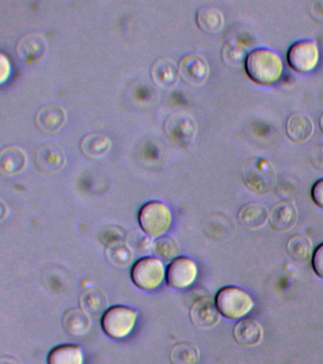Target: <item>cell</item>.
I'll return each instance as SVG.
<instances>
[{
	"label": "cell",
	"instance_id": "obj_5",
	"mask_svg": "<svg viewBox=\"0 0 323 364\" xmlns=\"http://www.w3.org/2000/svg\"><path fill=\"white\" fill-rule=\"evenodd\" d=\"M138 313L130 307H110L102 317V328L113 338H123L131 333L137 321Z\"/></svg>",
	"mask_w": 323,
	"mask_h": 364
},
{
	"label": "cell",
	"instance_id": "obj_9",
	"mask_svg": "<svg viewBox=\"0 0 323 364\" xmlns=\"http://www.w3.org/2000/svg\"><path fill=\"white\" fill-rule=\"evenodd\" d=\"M178 70L186 84L192 87H199L208 78L209 67L202 56L191 53L181 58Z\"/></svg>",
	"mask_w": 323,
	"mask_h": 364
},
{
	"label": "cell",
	"instance_id": "obj_15",
	"mask_svg": "<svg viewBox=\"0 0 323 364\" xmlns=\"http://www.w3.org/2000/svg\"><path fill=\"white\" fill-rule=\"evenodd\" d=\"M178 73L175 65L168 59H158L151 68V75L155 84L163 90H168L177 84Z\"/></svg>",
	"mask_w": 323,
	"mask_h": 364
},
{
	"label": "cell",
	"instance_id": "obj_11",
	"mask_svg": "<svg viewBox=\"0 0 323 364\" xmlns=\"http://www.w3.org/2000/svg\"><path fill=\"white\" fill-rule=\"evenodd\" d=\"M48 44L43 36L38 33L27 34L19 40L16 46L18 56L25 62H36L47 53Z\"/></svg>",
	"mask_w": 323,
	"mask_h": 364
},
{
	"label": "cell",
	"instance_id": "obj_18",
	"mask_svg": "<svg viewBox=\"0 0 323 364\" xmlns=\"http://www.w3.org/2000/svg\"><path fill=\"white\" fill-rule=\"evenodd\" d=\"M26 164V154L18 146L4 148L0 153V167L8 175L21 173L25 169Z\"/></svg>",
	"mask_w": 323,
	"mask_h": 364
},
{
	"label": "cell",
	"instance_id": "obj_29",
	"mask_svg": "<svg viewBox=\"0 0 323 364\" xmlns=\"http://www.w3.org/2000/svg\"><path fill=\"white\" fill-rule=\"evenodd\" d=\"M311 198L317 207L323 209V178L314 182L311 189Z\"/></svg>",
	"mask_w": 323,
	"mask_h": 364
},
{
	"label": "cell",
	"instance_id": "obj_20",
	"mask_svg": "<svg viewBox=\"0 0 323 364\" xmlns=\"http://www.w3.org/2000/svg\"><path fill=\"white\" fill-rule=\"evenodd\" d=\"M219 311L217 306L211 301H200L195 304L192 311L194 323L201 328H209L215 326L219 321Z\"/></svg>",
	"mask_w": 323,
	"mask_h": 364
},
{
	"label": "cell",
	"instance_id": "obj_4",
	"mask_svg": "<svg viewBox=\"0 0 323 364\" xmlns=\"http://www.w3.org/2000/svg\"><path fill=\"white\" fill-rule=\"evenodd\" d=\"M166 278L165 266L157 257L141 258L134 264L131 269L133 283L143 290L157 289Z\"/></svg>",
	"mask_w": 323,
	"mask_h": 364
},
{
	"label": "cell",
	"instance_id": "obj_16",
	"mask_svg": "<svg viewBox=\"0 0 323 364\" xmlns=\"http://www.w3.org/2000/svg\"><path fill=\"white\" fill-rule=\"evenodd\" d=\"M234 338L240 346H257L263 338L262 326L256 321L245 318L240 321L235 326Z\"/></svg>",
	"mask_w": 323,
	"mask_h": 364
},
{
	"label": "cell",
	"instance_id": "obj_25",
	"mask_svg": "<svg viewBox=\"0 0 323 364\" xmlns=\"http://www.w3.org/2000/svg\"><path fill=\"white\" fill-rule=\"evenodd\" d=\"M288 250L292 259L296 261H305L310 255L311 243L305 236L296 235L289 240Z\"/></svg>",
	"mask_w": 323,
	"mask_h": 364
},
{
	"label": "cell",
	"instance_id": "obj_10",
	"mask_svg": "<svg viewBox=\"0 0 323 364\" xmlns=\"http://www.w3.org/2000/svg\"><path fill=\"white\" fill-rule=\"evenodd\" d=\"M66 162L65 154L58 145L43 144L39 145L35 152L36 166L45 173H55L62 169Z\"/></svg>",
	"mask_w": 323,
	"mask_h": 364
},
{
	"label": "cell",
	"instance_id": "obj_2",
	"mask_svg": "<svg viewBox=\"0 0 323 364\" xmlns=\"http://www.w3.org/2000/svg\"><path fill=\"white\" fill-rule=\"evenodd\" d=\"M215 306L220 314L229 320H239L254 307V301L245 290L234 286L224 287L215 296Z\"/></svg>",
	"mask_w": 323,
	"mask_h": 364
},
{
	"label": "cell",
	"instance_id": "obj_31",
	"mask_svg": "<svg viewBox=\"0 0 323 364\" xmlns=\"http://www.w3.org/2000/svg\"><path fill=\"white\" fill-rule=\"evenodd\" d=\"M319 127H320V129H322V133H323V112H322V115H320Z\"/></svg>",
	"mask_w": 323,
	"mask_h": 364
},
{
	"label": "cell",
	"instance_id": "obj_19",
	"mask_svg": "<svg viewBox=\"0 0 323 364\" xmlns=\"http://www.w3.org/2000/svg\"><path fill=\"white\" fill-rule=\"evenodd\" d=\"M84 352L75 344H62L48 355V364H84Z\"/></svg>",
	"mask_w": 323,
	"mask_h": 364
},
{
	"label": "cell",
	"instance_id": "obj_26",
	"mask_svg": "<svg viewBox=\"0 0 323 364\" xmlns=\"http://www.w3.org/2000/svg\"><path fill=\"white\" fill-rule=\"evenodd\" d=\"M178 252H180V249H178L177 242L174 239L168 237V236L160 237V239L155 241L154 252L157 255V258L160 259L161 261L169 262L174 260Z\"/></svg>",
	"mask_w": 323,
	"mask_h": 364
},
{
	"label": "cell",
	"instance_id": "obj_30",
	"mask_svg": "<svg viewBox=\"0 0 323 364\" xmlns=\"http://www.w3.org/2000/svg\"><path fill=\"white\" fill-rule=\"evenodd\" d=\"M310 14L314 21L323 23V0L312 2Z\"/></svg>",
	"mask_w": 323,
	"mask_h": 364
},
{
	"label": "cell",
	"instance_id": "obj_7",
	"mask_svg": "<svg viewBox=\"0 0 323 364\" xmlns=\"http://www.w3.org/2000/svg\"><path fill=\"white\" fill-rule=\"evenodd\" d=\"M164 128L168 138L180 146L192 144L197 136V122L188 114H172L166 119Z\"/></svg>",
	"mask_w": 323,
	"mask_h": 364
},
{
	"label": "cell",
	"instance_id": "obj_28",
	"mask_svg": "<svg viewBox=\"0 0 323 364\" xmlns=\"http://www.w3.org/2000/svg\"><path fill=\"white\" fill-rule=\"evenodd\" d=\"M310 161L314 168L323 172V144L316 145L311 150Z\"/></svg>",
	"mask_w": 323,
	"mask_h": 364
},
{
	"label": "cell",
	"instance_id": "obj_14",
	"mask_svg": "<svg viewBox=\"0 0 323 364\" xmlns=\"http://www.w3.org/2000/svg\"><path fill=\"white\" fill-rule=\"evenodd\" d=\"M66 121V112L61 107L47 105L38 111L35 116L36 124L45 133H55Z\"/></svg>",
	"mask_w": 323,
	"mask_h": 364
},
{
	"label": "cell",
	"instance_id": "obj_23",
	"mask_svg": "<svg viewBox=\"0 0 323 364\" xmlns=\"http://www.w3.org/2000/svg\"><path fill=\"white\" fill-rule=\"evenodd\" d=\"M248 54V47L238 40H228L223 45L222 59L229 68H236L245 65Z\"/></svg>",
	"mask_w": 323,
	"mask_h": 364
},
{
	"label": "cell",
	"instance_id": "obj_6",
	"mask_svg": "<svg viewBox=\"0 0 323 364\" xmlns=\"http://www.w3.org/2000/svg\"><path fill=\"white\" fill-rule=\"evenodd\" d=\"M289 67L297 73H308L316 68L319 61V48L312 39H302L293 43L288 48Z\"/></svg>",
	"mask_w": 323,
	"mask_h": 364
},
{
	"label": "cell",
	"instance_id": "obj_24",
	"mask_svg": "<svg viewBox=\"0 0 323 364\" xmlns=\"http://www.w3.org/2000/svg\"><path fill=\"white\" fill-rule=\"evenodd\" d=\"M170 360L172 364H197L199 353L192 344L178 343L173 347Z\"/></svg>",
	"mask_w": 323,
	"mask_h": 364
},
{
	"label": "cell",
	"instance_id": "obj_21",
	"mask_svg": "<svg viewBox=\"0 0 323 364\" xmlns=\"http://www.w3.org/2000/svg\"><path fill=\"white\" fill-rule=\"evenodd\" d=\"M241 223L248 229H258L268 219V210L259 203H248L241 208L238 215Z\"/></svg>",
	"mask_w": 323,
	"mask_h": 364
},
{
	"label": "cell",
	"instance_id": "obj_3",
	"mask_svg": "<svg viewBox=\"0 0 323 364\" xmlns=\"http://www.w3.org/2000/svg\"><path fill=\"white\" fill-rule=\"evenodd\" d=\"M138 223L150 237H160L171 226V210L163 202L150 201L141 207L138 213Z\"/></svg>",
	"mask_w": 323,
	"mask_h": 364
},
{
	"label": "cell",
	"instance_id": "obj_8",
	"mask_svg": "<svg viewBox=\"0 0 323 364\" xmlns=\"http://www.w3.org/2000/svg\"><path fill=\"white\" fill-rule=\"evenodd\" d=\"M197 273V264L192 259L185 256L177 257L167 267V284L174 289H185L194 284Z\"/></svg>",
	"mask_w": 323,
	"mask_h": 364
},
{
	"label": "cell",
	"instance_id": "obj_12",
	"mask_svg": "<svg viewBox=\"0 0 323 364\" xmlns=\"http://www.w3.org/2000/svg\"><path fill=\"white\" fill-rule=\"evenodd\" d=\"M297 213L293 202L282 200L275 204L268 213L270 226L275 230H288L296 224Z\"/></svg>",
	"mask_w": 323,
	"mask_h": 364
},
{
	"label": "cell",
	"instance_id": "obj_27",
	"mask_svg": "<svg viewBox=\"0 0 323 364\" xmlns=\"http://www.w3.org/2000/svg\"><path fill=\"white\" fill-rule=\"evenodd\" d=\"M312 267L314 273L323 279V243L319 245L312 255Z\"/></svg>",
	"mask_w": 323,
	"mask_h": 364
},
{
	"label": "cell",
	"instance_id": "obj_22",
	"mask_svg": "<svg viewBox=\"0 0 323 364\" xmlns=\"http://www.w3.org/2000/svg\"><path fill=\"white\" fill-rule=\"evenodd\" d=\"M111 147L109 136L93 133L84 136L81 141V149L84 155L92 159H99L106 155Z\"/></svg>",
	"mask_w": 323,
	"mask_h": 364
},
{
	"label": "cell",
	"instance_id": "obj_1",
	"mask_svg": "<svg viewBox=\"0 0 323 364\" xmlns=\"http://www.w3.org/2000/svg\"><path fill=\"white\" fill-rule=\"evenodd\" d=\"M246 75L255 84L271 85L282 77L283 63L279 54L268 48L249 51L245 63Z\"/></svg>",
	"mask_w": 323,
	"mask_h": 364
},
{
	"label": "cell",
	"instance_id": "obj_17",
	"mask_svg": "<svg viewBox=\"0 0 323 364\" xmlns=\"http://www.w3.org/2000/svg\"><path fill=\"white\" fill-rule=\"evenodd\" d=\"M197 22L198 27L209 34L219 33L225 24L224 14L219 9L206 6L200 8L197 14Z\"/></svg>",
	"mask_w": 323,
	"mask_h": 364
},
{
	"label": "cell",
	"instance_id": "obj_13",
	"mask_svg": "<svg viewBox=\"0 0 323 364\" xmlns=\"http://www.w3.org/2000/svg\"><path fill=\"white\" fill-rule=\"evenodd\" d=\"M285 131L292 141L302 144L313 135V122L310 117L305 113L294 112L289 115L286 121Z\"/></svg>",
	"mask_w": 323,
	"mask_h": 364
}]
</instances>
